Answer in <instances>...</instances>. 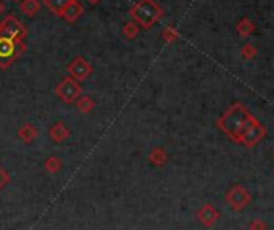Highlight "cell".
<instances>
[{
    "instance_id": "6da1fadb",
    "label": "cell",
    "mask_w": 274,
    "mask_h": 230,
    "mask_svg": "<svg viewBox=\"0 0 274 230\" xmlns=\"http://www.w3.org/2000/svg\"><path fill=\"white\" fill-rule=\"evenodd\" d=\"M255 123H258V119L251 116L250 111L242 103H234L218 118L216 126L221 129V132L226 134L233 142L240 144L244 134Z\"/></svg>"
},
{
    "instance_id": "7a4b0ae2",
    "label": "cell",
    "mask_w": 274,
    "mask_h": 230,
    "mask_svg": "<svg viewBox=\"0 0 274 230\" xmlns=\"http://www.w3.org/2000/svg\"><path fill=\"white\" fill-rule=\"evenodd\" d=\"M129 15L134 19L137 26L144 29H150L155 26L158 21L163 19L164 10L155 2V0H137V2L129 8Z\"/></svg>"
},
{
    "instance_id": "3957f363",
    "label": "cell",
    "mask_w": 274,
    "mask_h": 230,
    "mask_svg": "<svg viewBox=\"0 0 274 230\" xmlns=\"http://www.w3.org/2000/svg\"><path fill=\"white\" fill-rule=\"evenodd\" d=\"M26 43L21 39L0 37V70L12 68V64L25 53Z\"/></svg>"
},
{
    "instance_id": "277c9868",
    "label": "cell",
    "mask_w": 274,
    "mask_h": 230,
    "mask_svg": "<svg viewBox=\"0 0 274 230\" xmlns=\"http://www.w3.org/2000/svg\"><path fill=\"white\" fill-rule=\"evenodd\" d=\"M81 92H82L81 84L76 79H73L71 76H68V78H63L57 84V87H55V94H57V97L65 103L76 102L79 98Z\"/></svg>"
},
{
    "instance_id": "5b68a950",
    "label": "cell",
    "mask_w": 274,
    "mask_h": 230,
    "mask_svg": "<svg viewBox=\"0 0 274 230\" xmlns=\"http://www.w3.org/2000/svg\"><path fill=\"white\" fill-rule=\"evenodd\" d=\"M0 37L25 40L28 37V29L16 16L8 15V16L4 18L2 23H0Z\"/></svg>"
},
{
    "instance_id": "8992f818",
    "label": "cell",
    "mask_w": 274,
    "mask_h": 230,
    "mask_svg": "<svg viewBox=\"0 0 274 230\" xmlns=\"http://www.w3.org/2000/svg\"><path fill=\"white\" fill-rule=\"evenodd\" d=\"M224 200L234 211H240L251 201V195L247 189L242 187V185H234V187L226 193Z\"/></svg>"
},
{
    "instance_id": "52a82bcc",
    "label": "cell",
    "mask_w": 274,
    "mask_h": 230,
    "mask_svg": "<svg viewBox=\"0 0 274 230\" xmlns=\"http://www.w3.org/2000/svg\"><path fill=\"white\" fill-rule=\"evenodd\" d=\"M92 64L87 61L84 57H76L70 64H68V73H70V76L73 79H76L78 82H82V81H86L89 76L92 74Z\"/></svg>"
},
{
    "instance_id": "ba28073f",
    "label": "cell",
    "mask_w": 274,
    "mask_h": 230,
    "mask_svg": "<svg viewBox=\"0 0 274 230\" xmlns=\"http://www.w3.org/2000/svg\"><path fill=\"white\" fill-rule=\"evenodd\" d=\"M265 135H266V129L263 127L260 123H255V124L251 126V127L247 130V132L244 134L242 142H240V144L245 145L247 148H251V147H255Z\"/></svg>"
},
{
    "instance_id": "9c48e42d",
    "label": "cell",
    "mask_w": 274,
    "mask_h": 230,
    "mask_svg": "<svg viewBox=\"0 0 274 230\" xmlns=\"http://www.w3.org/2000/svg\"><path fill=\"white\" fill-rule=\"evenodd\" d=\"M197 217H199V221H200L202 225L212 227L219 219V211L216 210L213 204L206 203V204H203L200 210H199V214H197Z\"/></svg>"
},
{
    "instance_id": "30bf717a",
    "label": "cell",
    "mask_w": 274,
    "mask_h": 230,
    "mask_svg": "<svg viewBox=\"0 0 274 230\" xmlns=\"http://www.w3.org/2000/svg\"><path fill=\"white\" fill-rule=\"evenodd\" d=\"M70 135H71V130L68 129L67 124H63L61 121L55 123V124L49 129V139H50L52 142H55V144H61V142H65Z\"/></svg>"
},
{
    "instance_id": "8fae6325",
    "label": "cell",
    "mask_w": 274,
    "mask_h": 230,
    "mask_svg": "<svg viewBox=\"0 0 274 230\" xmlns=\"http://www.w3.org/2000/svg\"><path fill=\"white\" fill-rule=\"evenodd\" d=\"M84 13V7L82 4L79 2V0H73V2L63 10L61 13V18L65 21H68V23H74L76 19H79Z\"/></svg>"
},
{
    "instance_id": "7c38bea8",
    "label": "cell",
    "mask_w": 274,
    "mask_h": 230,
    "mask_svg": "<svg viewBox=\"0 0 274 230\" xmlns=\"http://www.w3.org/2000/svg\"><path fill=\"white\" fill-rule=\"evenodd\" d=\"M18 137H19V140H23L25 144H31V142L37 137V129H36V126L31 124V123L23 124V126L18 129Z\"/></svg>"
},
{
    "instance_id": "4fadbf2b",
    "label": "cell",
    "mask_w": 274,
    "mask_h": 230,
    "mask_svg": "<svg viewBox=\"0 0 274 230\" xmlns=\"http://www.w3.org/2000/svg\"><path fill=\"white\" fill-rule=\"evenodd\" d=\"M71 2H73V0H44V5H46L55 16L61 18L63 10L67 8Z\"/></svg>"
},
{
    "instance_id": "5bb4252c",
    "label": "cell",
    "mask_w": 274,
    "mask_h": 230,
    "mask_svg": "<svg viewBox=\"0 0 274 230\" xmlns=\"http://www.w3.org/2000/svg\"><path fill=\"white\" fill-rule=\"evenodd\" d=\"M236 31H237V34L240 37H250L255 32V23L251 19H248V18H242L237 23Z\"/></svg>"
},
{
    "instance_id": "9a60e30c",
    "label": "cell",
    "mask_w": 274,
    "mask_h": 230,
    "mask_svg": "<svg viewBox=\"0 0 274 230\" xmlns=\"http://www.w3.org/2000/svg\"><path fill=\"white\" fill-rule=\"evenodd\" d=\"M19 10H21V13L32 18V16H36V13L40 10V2L39 0H21Z\"/></svg>"
},
{
    "instance_id": "2e32d148",
    "label": "cell",
    "mask_w": 274,
    "mask_h": 230,
    "mask_svg": "<svg viewBox=\"0 0 274 230\" xmlns=\"http://www.w3.org/2000/svg\"><path fill=\"white\" fill-rule=\"evenodd\" d=\"M149 161H150V164H153V166L160 168V166H163V164H166L168 155H166V151H164L163 148L157 147V148H153V150L150 151Z\"/></svg>"
},
{
    "instance_id": "e0dca14e",
    "label": "cell",
    "mask_w": 274,
    "mask_h": 230,
    "mask_svg": "<svg viewBox=\"0 0 274 230\" xmlns=\"http://www.w3.org/2000/svg\"><path fill=\"white\" fill-rule=\"evenodd\" d=\"M76 108H78V111L89 114L95 108V102L92 97H79L78 100H76Z\"/></svg>"
},
{
    "instance_id": "ac0fdd59",
    "label": "cell",
    "mask_w": 274,
    "mask_h": 230,
    "mask_svg": "<svg viewBox=\"0 0 274 230\" xmlns=\"http://www.w3.org/2000/svg\"><path fill=\"white\" fill-rule=\"evenodd\" d=\"M44 168H46L47 172L50 174H57L61 168H63V164H61V159L58 156H49L46 161H44Z\"/></svg>"
},
{
    "instance_id": "d6986e66",
    "label": "cell",
    "mask_w": 274,
    "mask_h": 230,
    "mask_svg": "<svg viewBox=\"0 0 274 230\" xmlns=\"http://www.w3.org/2000/svg\"><path fill=\"white\" fill-rule=\"evenodd\" d=\"M161 37H163V40L166 42V43H174L178 39H179V32H178V29L174 28V26H166L163 29V32H161Z\"/></svg>"
},
{
    "instance_id": "ffe728a7",
    "label": "cell",
    "mask_w": 274,
    "mask_h": 230,
    "mask_svg": "<svg viewBox=\"0 0 274 230\" xmlns=\"http://www.w3.org/2000/svg\"><path fill=\"white\" fill-rule=\"evenodd\" d=\"M123 36L129 40H133L139 36V26L134 21H128V23L123 26Z\"/></svg>"
},
{
    "instance_id": "44dd1931",
    "label": "cell",
    "mask_w": 274,
    "mask_h": 230,
    "mask_svg": "<svg viewBox=\"0 0 274 230\" xmlns=\"http://www.w3.org/2000/svg\"><path fill=\"white\" fill-rule=\"evenodd\" d=\"M240 55H242V58L247 61L254 60L257 57V47L254 43H245V45H242V49H240Z\"/></svg>"
},
{
    "instance_id": "7402d4cb",
    "label": "cell",
    "mask_w": 274,
    "mask_h": 230,
    "mask_svg": "<svg viewBox=\"0 0 274 230\" xmlns=\"http://www.w3.org/2000/svg\"><path fill=\"white\" fill-rule=\"evenodd\" d=\"M248 230H266V224L265 221H261V219H255V221L250 222Z\"/></svg>"
},
{
    "instance_id": "603a6c76",
    "label": "cell",
    "mask_w": 274,
    "mask_h": 230,
    "mask_svg": "<svg viewBox=\"0 0 274 230\" xmlns=\"http://www.w3.org/2000/svg\"><path fill=\"white\" fill-rule=\"evenodd\" d=\"M8 182H10V174L0 166V190H2Z\"/></svg>"
},
{
    "instance_id": "cb8c5ba5",
    "label": "cell",
    "mask_w": 274,
    "mask_h": 230,
    "mask_svg": "<svg viewBox=\"0 0 274 230\" xmlns=\"http://www.w3.org/2000/svg\"><path fill=\"white\" fill-rule=\"evenodd\" d=\"M5 12V4L2 2V0H0V15H2Z\"/></svg>"
},
{
    "instance_id": "d4e9b609",
    "label": "cell",
    "mask_w": 274,
    "mask_h": 230,
    "mask_svg": "<svg viewBox=\"0 0 274 230\" xmlns=\"http://www.w3.org/2000/svg\"><path fill=\"white\" fill-rule=\"evenodd\" d=\"M87 2H89L91 5H97L98 2H100V0H87Z\"/></svg>"
},
{
    "instance_id": "484cf974",
    "label": "cell",
    "mask_w": 274,
    "mask_h": 230,
    "mask_svg": "<svg viewBox=\"0 0 274 230\" xmlns=\"http://www.w3.org/2000/svg\"><path fill=\"white\" fill-rule=\"evenodd\" d=\"M12 2H21V0H12Z\"/></svg>"
},
{
    "instance_id": "4316f807",
    "label": "cell",
    "mask_w": 274,
    "mask_h": 230,
    "mask_svg": "<svg viewBox=\"0 0 274 230\" xmlns=\"http://www.w3.org/2000/svg\"><path fill=\"white\" fill-rule=\"evenodd\" d=\"M272 161H274V155H272Z\"/></svg>"
}]
</instances>
